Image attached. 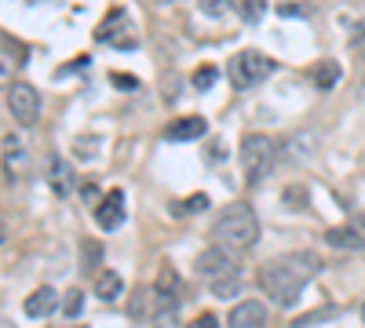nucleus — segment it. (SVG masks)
Here are the masks:
<instances>
[{"mask_svg":"<svg viewBox=\"0 0 365 328\" xmlns=\"http://www.w3.org/2000/svg\"><path fill=\"white\" fill-rule=\"evenodd\" d=\"M325 245L336 248V252H361L365 248V216H358L344 226L325 230Z\"/></svg>","mask_w":365,"mask_h":328,"instance_id":"nucleus-9","label":"nucleus"},{"mask_svg":"<svg viewBox=\"0 0 365 328\" xmlns=\"http://www.w3.org/2000/svg\"><path fill=\"white\" fill-rule=\"evenodd\" d=\"M8 113L15 117V125L34 128L41 121V95H37V88L26 84V80H15L8 88Z\"/></svg>","mask_w":365,"mask_h":328,"instance_id":"nucleus-6","label":"nucleus"},{"mask_svg":"<svg viewBox=\"0 0 365 328\" xmlns=\"http://www.w3.org/2000/svg\"><path fill=\"white\" fill-rule=\"evenodd\" d=\"M278 15H289V18H299V15H303V8H296V4H282V8H278Z\"/></svg>","mask_w":365,"mask_h":328,"instance_id":"nucleus-34","label":"nucleus"},{"mask_svg":"<svg viewBox=\"0 0 365 328\" xmlns=\"http://www.w3.org/2000/svg\"><path fill=\"white\" fill-rule=\"evenodd\" d=\"M161 4H172V0H161Z\"/></svg>","mask_w":365,"mask_h":328,"instance_id":"nucleus-37","label":"nucleus"},{"mask_svg":"<svg viewBox=\"0 0 365 328\" xmlns=\"http://www.w3.org/2000/svg\"><path fill=\"white\" fill-rule=\"evenodd\" d=\"M22 310H26V317H34V321H41V317H51V314L58 310V292H55L51 285H41V288H34V292L26 295Z\"/></svg>","mask_w":365,"mask_h":328,"instance_id":"nucleus-12","label":"nucleus"},{"mask_svg":"<svg viewBox=\"0 0 365 328\" xmlns=\"http://www.w3.org/2000/svg\"><path fill=\"white\" fill-rule=\"evenodd\" d=\"M332 317H340V307H318L311 314L292 317V328H311V324H322V321H332Z\"/></svg>","mask_w":365,"mask_h":328,"instance_id":"nucleus-20","label":"nucleus"},{"mask_svg":"<svg viewBox=\"0 0 365 328\" xmlns=\"http://www.w3.org/2000/svg\"><path fill=\"white\" fill-rule=\"evenodd\" d=\"M58 314H66L70 321L81 317V314H84V292H81V288H70V292L63 295V307H58Z\"/></svg>","mask_w":365,"mask_h":328,"instance_id":"nucleus-22","label":"nucleus"},{"mask_svg":"<svg viewBox=\"0 0 365 328\" xmlns=\"http://www.w3.org/2000/svg\"><path fill=\"white\" fill-rule=\"evenodd\" d=\"M22 58H26V51H22L19 44H11V41L0 37V84L15 77V70L22 66Z\"/></svg>","mask_w":365,"mask_h":328,"instance_id":"nucleus-16","label":"nucleus"},{"mask_svg":"<svg viewBox=\"0 0 365 328\" xmlns=\"http://www.w3.org/2000/svg\"><path fill=\"white\" fill-rule=\"evenodd\" d=\"M128 314H132L135 321H146V317H150V292H146V288H139V292H135V300H132Z\"/></svg>","mask_w":365,"mask_h":328,"instance_id":"nucleus-24","label":"nucleus"},{"mask_svg":"<svg viewBox=\"0 0 365 328\" xmlns=\"http://www.w3.org/2000/svg\"><path fill=\"white\" fill-rule=\"evenodd\" d=\"M187 328H220V321H216V314H201V317H194Z\"/></svg>","mask_w":365,"mask_h":328,"instance_id":"nucleus-30","label":"nucleus"},{"mask_svg":"<svg viewBox=\"0 0 365 328\" xmlns=\"http://www.w3.org/2000/svg\"><path fill=\"white\" fill-rule=\"evenodd\" d=\"M208 292L216 295V300H234V295L241 292V270L237 274H223V277H212Z\"/></svg>","mask_w":365,"mask_h":328,"instance_id":"nucleus-19","label":"nucleus"},{"mask_svg":"<svg viewBox=\"0 0 365 328\" xmlns=\"http://www.w3.org/2000/svg\"><path fill=\"white\" fill-rule=\"evenodd\" d=\"M96 41H99V44H113L117 51H135V48H139L125 8H110V11H106V18L96 26Z\"/></svg>","mask_w":365,"mask_h":328,"instance_id":"nucleus-5","label":"nucleus"},{"mask_svg":"<svg viewBox=\"0 0 365 328\" xmlns=\"http://www.w3.org/2000/svg\"><path fill=\"white\" fill-rule=\"evenodd\" d=\"M194 270L201 274V277H223V274H237L241 266H237V255L230 252V248H223V245H212V248H205L201 255H197V263H194Z\"/></svg>","mask_w":365,"mask_h":328,"instance_id":"nucleus-8","label":"nucleus"},{"mask_svg":"<svg viewBox=\"0 0 365 328\" xmlns=\"http://www.w3.org/2000/svg\"><path fill=\"white\" fill-rule=\"evenodd\" d=\"M230 8L245 22H259L267 15V0H230Z\"/></svg>","mask_w":365,"mask_h":328,"instance_id":"nucleus-21","label":"nucleus"},{"mask_svg":"<svg viewBox=\"0 0 365 328\" xmlns=\"http://www.w3.org/2000/svg\"><path fill=\"white\" fill-rule=\"evenodd\" d=\"M227 321H230V328H263V324H267V307H263L259 300L237 303Z\"/></svg>","mask_w":365,"mask_h":328,"instance_id":"nucleus-14","label":"nucleus"},{"mask_svg":"<svg viewBox=\"0 0 365 328\" xmlns=\"http://www.w3.org/2000/svg\"><path fill=\"white\" fill-rule=\"evenodd\" d=\"M113 88H120V92H135L139 80H135L132 73H113Z\"/></svg>","mask_w":365,"mask_h":328,"instance_id":"nucleus-28","label":"nucleus"},{"mask_svg":"<svg viewBox=\"0 0 365 328\" xmlns=\"http://www.w3.org/2000/svg\"><path fill=\"white\" fill-rule=\"evenodd\" d=\"M274 164H278V142H274L270 135L249 132L245 139H241V168H245V179L252 186L263 183V179L274 171Z\"/></svg>","mask_w":365,"mask_h":328,"instance_id":"nucleus-4","label":"nucleus"},{"mask_svg":"<svg viewBox=\"0 0 365 328\" xmlns=\"http://www.w3.org/2000/svg\"><path fill=\"white\" fill-rule=\"evenodd\" d=\"M179 303H158V314H154V328H179Z\"/></svg>","mask_w":365,"mask_h":328,"instance_id":"nucleus-23","label":"nucleus"},{"mask_svg":"<svg viewBox=\"0 0 365 328\" xmlns=\"http://www.w3.org/2000/svg\"><path fill=\"white\" fill-rule=\"evenodd\" d=\"M4 237H8V230H4V223H0V245H4Z\"/></svg>","mask_w":365,"mask_h":328,"instance_id":"nucleus-35","label":"nucleus"},{"mask_svg":"<svg viewBox=\"0 0 365 328\" xmlns=\"http://www.w3.org/2000/svg\"><path fill=\"white\" fill-rule=\"evenodd\" d=\"M227 8H230V0H201V11H205L208 18H223Z\"/></svg>","mask_w":365,"mask_h":328,"instance_id":"nucleus-26","label":"nucleus"},{"mask_svg":"<svg viewBox=\"0 0 365 328\" xmlns=\"http://www.w3.org/2000/svg\"><path fill=\"white\" fill-rule=\"evenodd\" d=\"M44 179H48V186H51L55 197H70L73 194V164L66 157L51 154L48 164H44Z\"/></svg>","mask_w":365,"mask_h":328,"instance_id":"nucleus-10","label":"nucleus"},{"mask_svg":"<svg viewBox=\"0 0 365 328\" xmlns=\"http://www.w3.org/2000/svg\"><path fill=\"white\" fill-rule=\"evenodd\" d=\"M227 157V146L223 142H208V150H205V161L212 164V161H223Z\"/></svg>","mask_w":365,"mask_h":328,"instance_id":"nucleus-29","label":"nucleus"},{"mask_svg":"<svg viewBox=\"0 0 365 328\" xmlns=\"http://www.w3.org/2000/svg\"><path fill=\"white\" fill-rule=\"evenodd\" d=\"M285 204L289 208H303V204H307V190H303V186H289L285 190Z\"/></svg>","mask_w":365,"mask_h":328,"instance_id":"nucleus-27","label":"nucleus"},{"mask_svg":"<svg viewBox=\"0 0 365 328\" xmlns=\"http://www.w3.org/2000/svg\"><path fill=\"white\" fill-rule=\"evenodd\" d=\"M84 252H88V255H84V266H96V259H99V245H96V241H84Z\"/></svg>","mask_w":365,"mask_h":328,"instance_id":"nucleus-32","label":"nucleus"},{"mask_svg":"<svg viewBox=\"0 0 365 328\" xmlns=\"http://www.w3.org/2000/svg\"><path fill=\"white\" fill-rule=\"evenodd\" d=\"M212 237L230 252H249L259 241V219H256V212L249 204L234 201L220 212V219L212 223Z\"/></svg>","mask_w":365,"mask_h":328,"instance_id":"nucleus-2","label":"nucleus"},{"mask_svg":"<svg viewBox=\"0 0 365 328\" xmlns=\"http://www.w3.org/2000/svg\"><path fill=\"white\" fill-rule=\"evenodd\" d=\"M216 77H220L216 66H197L194 70V88H197V92H208V88L216 84Z\"/></svg>","mask_w":365,"mask_h":328,"instance_id":"nucleus-25","label":"nucleus"},{"mask_svg":"<svg viewBox=\"0 0 365 328\" xmlns=\"http://www.w3.org/2000/svg\"><path fill=\"white\" fill-rule=\"evenodd\" d=\"M81 197H84V201H96V204H99V186H96V183H84V186H81Z\"/></svg>","mask_w":365,"mask_h":328,"instance_id":"nucleus-33","label":"nucleus"},{"mask_svg":"<svg viewBox=\"0 0 365 328\" xmlns=\"http://www.w3.org/2000/svg\"><path fill=\"white\" fill-rule=\"evenodd\" d=\"M0 161H4L8 183H26L29 171H34V157H29L22 135H4V146H0Z\"/></svg>","mask_w":365,"mask_h":328,"instance_id":"nucleus-7","label":"nucleus"},{"mask_svg":"<svg viewBox=\"0 0 365 328\" xmlns=\"http://www.w3.org/2000/svg\"><path fill=\"white\" fill-rule=\"evenodd\" d=\"M361 321H365V303H361Z\"/></svg>","mask_w":365,"mask_h":328,"instance_id":"nucleus-36","label":"nucleus"},{"mask_svg":"<svg viewBox=\"0 0 365 328\" xmlns=\"http://www.w3.org/2000/svg\"><path fill=\"white\" fill-rule=\"evenodd\" d=\"M120 292H125V281H120L117 270H103V274L96 277V295H99L103 303H113Z\"/></svg>","mask_w":365,"mask_h":328,"instance_id":"nucleus-17","label":"nucleus"},{"mask_svg":"<svg viewBox=\"0 0 365 328\" xmlns=\"http://www.w3.org/2000/svg\"><path fill=\"white\" fill-rule=\"evenodd\" d=\"M154 292L161 295L165 303H179L182 285H179V277H175V270H172V266H165V270L158 274V285H154Z\"/></svg>","mask_w":365,"mask_h":328,"instance_id":"nucleus-18","label":"nucleus"},{"mask_svg":"<svg viewBox=\"0 0 365 328\" xmlns=\"http://www.w3.org/2000/svg\"><path fill=\"white\" fill-rule=\"evenodd\" d=\"M182 208H187V212H205V208H208V197H205V194H194Z\"/></svg>","mask_w":365,"mask_h":328,"instance_id":"nucleus-31","label":"nucleus"},{"mask_svg":"<svg viewBox=\"0 0 365 328\" xmlns=\"http://www.w3.org/2000/svg\"><path fill=\"white\" fill-rule=\"evenodd\" d=\"M96 223H99L106 233L125 223V190H110V194H103V201L96 204Z\"/></svg>","mask_w":365,"mask_h":328,"instance_id":"nucleus-11","label":"nucleus"},{"mask_svg":"<svg viewBox=\"0 0 365 328\" xmlns=\"http://www.w3.org/2000/svg\"><path fill=\"white\" fill-rule=\"evenodd\" d=\"M274 70H278V63H274L270 55L256 51V48H245V51H237L230 55V63H227V77L230 84L237 88V92H249V88H259Z\"/></svg>","mask_w":365,"mask_h":328,"instance_id":"nucleus-3","label":"nucleus"},{"mask_svg":"<svg viewBox=\"0 0 365 328\" xmlns=\"http://www.w3.org/2000/svg\"><path fill=\"white\" fill-rule=\"evenodd\" d=\"M208 132V125H205V117H175L172 125H165V139L168 142H194V139H201Z\"/></svg>","mask_w":365,"mask_h":328,"instance_id":"nucleus-13","label":"nucleus"},{"mask_svg":"<svg viewBox=\"0 0 365 328\" xmlns=\"http://www.w3.org/2000/svg\"><path fill=\"white\" fill-rule=\"evenodd\" d=\"M322 274V259L314 252H289V255H278L259 266V288L267 292L270 303L278 307H296L299 295H303V285L314 281Z\"/></svg>","mask_w":365,"mask_h":328,"instance_id":"nucleus-1","label":"nucleus"},{"mask_svg":"<svg viewBox=\"0 0 365 328\" xmlns=\"http://www.w3.org/2000/svg\"><path fill=\"white\" fill-rule=\"evenodd\" d=\"M307 77L314 80V88H322V92H332V88L344 80V66L336 63V58H318Z\"/></svg>","mask_w":365,"mask_h":328,"instance_id":"nucleus-15","label":"nucleus"}]
</instances>
